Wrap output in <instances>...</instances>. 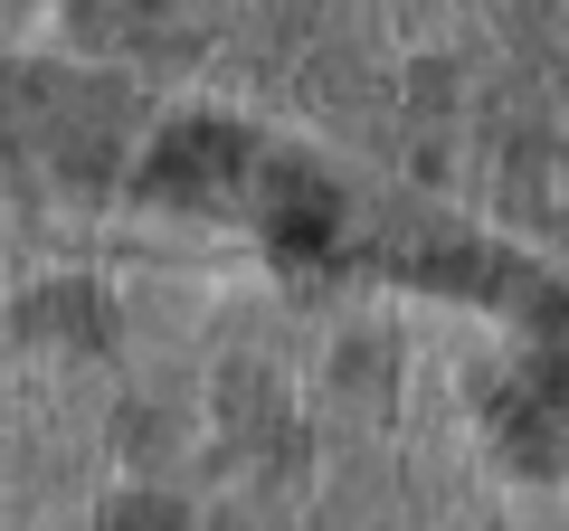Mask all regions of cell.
Returning a JSON list of instances; mask_svg holds the SVG:
<instances>
[]
</instances>
